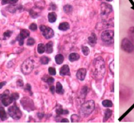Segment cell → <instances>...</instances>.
<instances>
[{"mask_svg": "<svg viewBox=\"0 0 134 129\" xmlns=\"http://www.w3.org/2000/svg\"><path fill=\"white\" fill-rule=\"evenodd\" d=\"M81 50L83 55L85 56L89 55V54L90 52L89 47H87L86 46H82L81 48Z\"/></svg>", "mask_w": 134, "mask_h": 129, "instance_id": "obj_29", "label": "cell"}, {"mask_svg": "<svg viewBox=\"0 0 134 129\" xmlns=\"http://www.w3.org/2000/svg\"><path fill=\"white\" fill-rule=\"evenodd\" d=\"M92 65L94 77L97 80H102L105 73V65L104 60L101 57L96 58L93 61Z\"/></svg>", "mask_w": 134, "mask_h": 129, "instance_id": "obj_1", "label": "cell"}, {"mask_svg": "<svg viewBox=\"0 0 134 129\" xmlns=\"http://www.w3.org/2000/svg\"><path fill=\"white\" fill-rule=\"evenodd\" d=\"M48 72L51 75H55L56 74V69L54 68L50 67L48 69Z\"/></svg>", "mask_w": 134, "mask_h": 129, "instance_id": "obj_34", "label": "cell"}, {"mask_svg": "<svg viewBox=\"0 0 134 129\" xmlns=\"http://www.w3.org/2000/svg\"><path fill=\"white\" fill-rule=\"evenodd\" d=\"M128 35L129 39L133 43H134V27H132L129 29Z\"/></svg>", "mask_w": 134, "mask_h": 129, "instance_id": "obj_24", "label": "cell"}, {"mask_svg": "<svg viewBox=\"0 0 134 129\" xmlns=\"http://www.w3.org/2000/svg\"><path fill=\"white\" fill-rule=\"evenodd\" d=\"M8 4V0H2V4L5 5Z\"/></svg>", "mask_w": 134, "mask_h": 129, "instance_id": "obj_45", "label": "cell"}, {"mask_svg": "<svg viewBox=\"0 0 134 129\" xmlns=\"http://www.w3.org/2000/svg\"><path fill=\"white\" fill-rule=\"evenodd\" d=\"M44 81H45V82H47L48 84L51 85L53 83L54 81V79L51 77H47V78Z\"/></svg>", "mask_w": 134, "mask_h": 129, "instance_id": "obj_33", "label": "cell"}, {"mask_svg": "<svg viewBox=\"0 0 134 129\" xmlns=\"http://www.w3.org/2000/svg\"><path fill=\"white\" fill-rule=\"evenodd\" d=\"M114 32L113 30H107L103 31L101 34V39L106 44H112L114 43Z\"/></svg>", "mask_w": 134, "mask_h": 129, "instance_id": "obj_3", "label": "cell"}, {"mask_svg": "<svg viewBox=\"0 0 134 129\" xmlns=\"http://www.w3.org/2000/svg\"><path fill=\"white\" fill-rule=\"evenodd\" d=\"M29 29H30L31 30H33V31H35L36 30H37V25L35 23H33L30 26H29Z\"/></svg>", "mask_w": 134, "mask_h": 129, "instance_id": "obj_38", "label": "cell"}, {"mask_svg": "<svg viewBox=\"0 0 134 129\" xmlns=\"http://www.w3.org/2000/svg\"><path fill=\"white\" fill-rule=\"evenodd\" d=\"M30 15L32 16L33 18H36L38 15V13L37 12H36L35 11H34L33 10H31L30 11Z\"/></svg>", "mask_w": 134, "mask_h": 129, "instance_id": "obj_36", "label": "cell"}, {"mask_svg": "<svg viewBox=\"0 0 134 129\" xmlns=\"http://www.w3.org/2000/svg\"><path fill=\"white\" fill-rule=\"evenodd\" d=\"M11 96L12 97L13 99V100L14 101V100H17L19 98V94L18 93H15L12 94L11 95Z\"/></svg>", "mask_w": 134, "mask_h": 129, "instance_id": "obj_37", "label": "cell"}, {"mask_svg": "<svg viewBox=\"0 0 134 129\" xmlns=\"http://www.w3.org/2000/svg\"><path fill=\"white\" fill-rule=\"evenodd\" d=\"M106 1H107L108 2H112L113 1V0H106Z\"/></svg>", "mask_w": 134, "mask_h": 129, "instance_id": "obj_47", "label": "cell"}, {"mask_svg": "<svg viewBox=\"0 0 134 129\" xmlns=\"http://www.w3.org/2000/svg\"><path fill=\"white\" fill-rule=\"evenodd\" d=\"M20 103L24 109L28 111H32L34 109V103L33 101L28 97L23 98L20 100Z\"/></svg>", "mask_w": 134, "mask_h": 129, "instance_id": "obj_7", "label": "cell"}, {"mask_svg": "<svg viewBox=\"0 0 134 129\" xmlns=\"http://www.w3.org/2000/svg\"><path fill=\"white\" fill-rule=\"evenodd\" d=\"M56 113L58 115H67L69 114V112L68 110H65L62 109L61 106L58 107L56 109Z\"/></svg>", "mask_w": 134, "mask_h": 129, "instance_id": "obj_25", "label": "cell"}, {"mask_svg": "<svg viewBox=\"0 0 134 129\" xmlns=\"http://www.w3.org/2000/svg\"><path fill=\"white\" fill-rule=\"evenodd\" d=\"M95 103L92 100L87 101L81 106L80 109V114L82 118L89 116L94 110Z\"/></svg>", "mask_w": 134, "mask_h": 129, "instance_id": "obj_2", "label": "cell"}, {"mask_svg": "<svg viewBox=\"0 0 134 129\" xmlns=\"http://www.w3.org/2000/svg\"><path fill=\"white\" fill-rule=\"evenodd\" d=\"M45 51V46L43 43H39L37 46V51L39 54L43 53Z\"/></svg>", "mask_w": 134, "mask_h": 129, "instance_id": "obj_28", "label": "cell"}, {"mask_svg": "<svg viewBox=\"0 0 134 129\" xmlns=\"http://www.w3.org/2000/svg\"><path fill=\"white\" fill-rule=\"evenodd\" d=\"M12 33H13V32L10 31V30H7V31H5L3 34L4 39H7L8 38H9L11 36Z\"/></svg>", "mask_w": 134, "mask_h": 129, "instance_id": "obj_32", "label": "cell"}, {"mask_svg": "<svg viewBox=\"0 0 134 129\" xmlns=\"http://www.w3.org/2000/svg\"><path fill=\"white\" fill-rule=\"evenodd\" d=\"M61 122H69V121L67 119H63L61 121Z\"/></svg>", "mask_w": 134, "mask_h": 129, "instance_id": "obj_46", "label": "cell"}, {"mask_svg": "<svg viewBox=\"0 0 134 129\" xmlns=\"http://www.w3.org/2000/svg\"><path fill=\"white\" fill-rule=\"evenodd\" d=\"M34 68V65L33 61L30 58H28L22 64V66H21V70L23 74L27 75L32 71Z\"/></svg>", "mask_w": 134, "mask_h": 129, "instance_id": "obj_4", "label": "cell"}, {"mask_svg": "<svg viewBox=\"0 0 134 129\" xmlns=\"http://www.w3.org/2000/svg\"><path fill=\"white\" fill-rule=\"evenodd\" d=\"M48 17L49 22L50 23H53L56 21L57 16L55 13H54V12H51V13H49Z\"/></svg>", "mask_w": 134, "mask_h": 129, "instance_id": "obj_17", "label": "cell"}, {"mask_svg": "<svg viewBox=\"0 0 134 129\" xmlns=\"http://www.w3.org/2000/svg\"><path fill=\"white\" fill-rule=\"evenodd\" d=\"M102 105L104 107H112L113 106V102L110 100L106 99L102 101Z\"/></svg>", "mask_w": 134, "mask_h": 129, "instance_id": "obj_27", "label": "cell"}, {"mask_svg": "<svg viewBox=\"0 0 134 129\" xmlns=\"http://www.w3.org/2000/svg\"><path fill=\"white\" fill-rule=\"evenodd\" d=\"M35 41L32 38H29L27 41V44L28 45H33L35 44Z\"/></svg>", "mask_w": 134, "mask_h": 129, "instance_id": "obj_35", "label": "cell"}, {"mask_svg": "<svg viewBox=\"0 0 134 129\" xmlns=\"http://www.w3.org/2000/svg\"><path fill=\"white\" fill-rule=\"evenodd\" d=\"M18 0H8V4H14L18 2Z\"/></svg>", "mask_w": 134, "mask_h": 129, "instance_id": "obj_40", "label": "cell"}, {"mask_svg": "<svg viewBox=\"0 0 134 129\" xmlns=\"http://www.w3.org/2000/svg\"><path fill=\"white\" fill-rule=\"evenodd\" d=\"M40 61L42 64H47L49 62V59L46 56H43L40 57Z\"/></svg>", "mask_w": 134, "mask_h": 129, "instance_id": "obj_30", "label": "cell"}, {"mask_svg": "<svg viewBox=\"0 0 134 129\" xmlns=\"http://www.w3.org/2000/svg\"><path fill=\"white\" fill-rule=\"evenodd\" d=\"M40 29L42 32V34L46 39H49L52 38L54 36V31L50 27L45 25H41L40 26Z\"/></svg>", "mask_w": 134, "mask_h": 129, "instance_id": "obj_9", "label": "cell"}, {"mask_svg": "<svg viewBox=\"0 0 134 129\" xmlns=\"http://www.w3.org/2000/svg\"><path fill=\"white\" fill-rule=\"evenodd\" d=\"M71 122H78L79 121L80 118L77 115H72L71 116Z\"/></svg>", "mask_w": 134, "mask_h": 129, "instance_id": "obj_31", "label": "cell"}, {"mask_svg": "<svg viewBox=\"0 0 134 129\" xmlns=\"http://www.w3.org/2000/svg\"><path fill=\"white\" fill-rule=\"evenodd\" d=\"M17 40L18 41L19 44L20 45H23L24 44V39H22L20 38V37L19 36V35L18 36V37H17Z\"/></svg>", "mask_w": 134, "mask_h": 129, "instance_id": "obj_39", "label": "cell"}, {"mask_svg": "<svg viewBox=\"0 0 134 129\" xmlns=\"http://www.w3.org/2000/svg\"><path fill=\"white\" fill-rule=\"evenodd\" d=\"M17 84L18 86H23V81L19 80L17 82Z\"/></svg>", "mask_w": 134, "mask_h": 129, "instance_id": "obj_41", "label": "cell"}, {"mask_svg": "<svg viewBox=\"0 0 134 129\" xmlns=\"http://www.w3.org/2000/svg\"><path fill=\"white\" fill-rule=\"evenodd\" d=\"M60 75L61 76H70V68L68 65H64L60 68Z\"/></svg>", "mask_w": 134, "mask_h": 129, "instance_id": "obj_12", "label": "cell"}, {"mask_svg": "<svg viewBox=\"0 0 134 129\" xmlns=\"http://www.w3.org/2000/svg\"><path fill=\"white\" fill-rule=\"evenodd\" d=\"M21 7L20 6H16L14 5L13 4H11V5L8 6L6 7L7 10L8 11H9L10 12H11V13H14L16 11V10L17 9H19Z\"/></svg>", "mask_w": 134, "mask_h": 129, "instance_id": "obj_23", "label": "cell"}, {"mask_svg": "<svg viewBox=\"0 0 134 129\" xmlns=\"http://www.w3.org/2000/svg\"><path fill=\"white\" fill-rule=\"evenodd\" d=\"M0 118L2 121H4L7 119V114L3 107H0Z\"/></svg>", "mask_w": 134, "mask_h": 129, "instance_id": "obj_22", "label": "cell"}, {"mask_svg": "<svg viewBox=\"0 0 134 129\" xmlns=\"http://www.w3.org/2000/svg\"><path fill=\"white\" fill-rule=\"evenodd\" d=\"M50 91L52 93V94H53L54 93V87L53 86H51V87H50Z\"/></svg>", "mask_w": 134, "mask_h": 129, "instance_id": "obj_43", "label": "cell"}, {"mask_svg": "<svg viewBox=\"0 0 134 129\" xmlns=\"http://www.w3.org/2000/svg\"><path fill=\"white\" fill-rule=\"evenodd\" d=\"M6 84V82H1V83H0V89H1L3 86L4 85H5Z\"/></svg>", "mask_w": 134, "mask_h": 129, "instance_id": "obj_44", "label": "cell"}, {"mask_svg": "<svg viewBox=\"0 0 134 129\" xmlns=\"http://www.w3.org/2000/svg\"><path fill=\"white\" fill-rule=\"evenodd\" d=\"M86 75V70L85 68L80 69L77 72L76 76L79 80L83 81L84 80Z\"/></svg>", "mask_w": 134, "mask_h": 129, "instance_id": "obj_11", "label": "cell"}, {"mask_svg": "<svg viewBox=\"0 0 134 129\" xmlns=\"http://www.w3.org/2000/svg\"><path fill=\"white\" fill-rule=\"evenodd\" d=\"M55 61L56 63L58 65L61 64L64 61V57L61 54H58L55 57Z\"/></svg>", "mask_w": 134, "mask_h": 129, "instance_id": "obj_20", "label": "cell"}, {"mask_svg": "<svg viewBox=\"0 0 134 129\" xmlns=\"http://www.w3.org/2000/svg\"><path fill=\"white\" fill-rule=\"evenodd\" d=\"M97 36L95 33H92L91 35L88 38V43L92 47H94L97 43Z\"/></svg>", "mask_w": 134, "mask_h": 129, "instance_id": "obj_13", "label": "cell"}, {"mask_svg": "<svg viewBox=\"0 0 134 129\" xmlns=\"http://www.w3.org/2000/svg\"><path fill=\"white\" fill-rule=\"evenodd\" d=\"M8 112L11 117L15 120H18L22 116V112L19 108L15 105L11 106L8 108Z\"/></svg>", "mask_w": 134, "mask_h": 129, "instance_id": "obj_5", "label": "cell"}, {"mask_svg": "<svg viewBox=\"0 0 134 129\" xmlns=\"http://www.w3.org/2000/svg\"><path fill=\"white\" fill-rule=\"evenodd\" d=\"M29 35H30V32H29V31L28 30L22 29L20 30V34L19 35L21 38L24 39L25 38H26L28 37H29Z\"/></svg>", "mask_w": 134, "mask_h": 129, "instance_id": "obj_19", "label": "cell"}, {"mask_svg": "<svg viewBox=\"0 0 134 129\" xmlns=\"http://www.w3.org/2000/svg\"><path fill=\"white\" fill-rule=\"evenodd\" d=\"M56 93L58 94H63L64 93V90L63 89L62 85L60 82H57L56 84Z\"/></svg>", "mask_w": 134, "mask_h": 129, "instance_id": "obj_21", "label": "cell"}, {"mask_svg": "<svg viewBox=\"0 0 134 129\" xmlns=\"http://www.w3.org/2000/svg\"><path fill=\"white\" fill-rule=\"evenodd\" d=\"M112 6L106 3H102L100 5V14L102 17H106L112 12Z\"/></svg>", "mask_w": 134, "mask_h": 129, "instance_id": "obj_10", "label": "cell"}, {"mask_svg": "<svg viewBox=\"0 0 134 129\" xmlns=\"http://www.w3.org/2000/svg\"><path fill=\"white\" fill-rule=\"evenodd\" d=\"M72 10H73V7L70 5L67 4L64 7V11L66 14H69L71 13Z\"/></svg>", "mask_w": 134, "mask_h": 129, "instance_id": "obj_26", "label": "cell"}, {"mask_svg": "<svg viewBox=\"0 0 134 129\" xmlns=\"http://www.w3.org/2000/svg\"><path fill=\"white\" fill-rule=\"evenodd\" d=\"M59 29L61 31H67L70 29V25L67 22H64L60 24L58 27Z\"/></svg>", "mask_w": 134, "mask_h": 129, "instance_id": "obj_15", "label": "cell"}, {"mask_svg": "<svg viewBox=\"0 0 134 129\" xmlns=\"http://www.w3.org/2000/svg\"><path fill=\"white\" fill-rule=\"evenodd\" d=\"M0 100L5 107L10 105L14 101L11 96H9V91L8 90H6L2 94L0 95Z\"/></svg>", "mask_w": 134, "mask_h": 129, "instance_id": "obj_8", "label": "cell"}, {"mask_svg": "<svg viewBox=\"0 0 134 129\" xmlns=\"http://www.w3.org/2000/svg\"><path fill=\"white\" fill-rule=\"evenodd\" d=\"M121 49L127 53H131L134 50V45L133 43L127 38L123 39L121 43Z\"/></svg>", "mask_w": 134, "mask_h": 129, "instance_id": "obj_6", "label": "cell"}, {"mask_svg": "<svg viewBox=\"0 0 134 129\" xmlns=\"http://www.w3.org/2000/svg\"><path fill=\"white\" fill-rule=\"evenodd\" d=\"M46 52L48 54H50L53 52V43L52 41H49L45 46Z\"/></svg>", "mask_w": 134, "mask_h": 129, "instance_id": "obj_16", "label": "cell"}, {"mask_svg": "<svg viewBox=\"0 0 134 129\" xmlns=\"http://www.w3.org/2000/svg\"><path fill=\"white\" fill-rule=\"evenodd\" d=\"M31 85L29 84H27L26 85V88H25V90H28L29 92L31 91Z\"/></svg>", "mask_w": 134, "mask_h": 129, "instance_id": "obj_42", "label": "cell"}, {"mask_svg": "<svg viewBox=\"0 0 134 129\" xmlns=\"http://www.w3.org/2000/svg\"><path fill=\"white\" fill-rule=\"evenodd\" d=\"M112 111L111 110L107 109L105 110L103 121L106 122V121H107L108 120V119L112 116Z\"/></svg>", "mask_w": 134, "mask_h": 129, "instance_id": "obj_18", "label": "cell"}, {"mask_svg": "<svg viewBox=\"0 0 134 129\" xmlns=\"http://www.w3.org/2000/svg\"><path fill=\"white\" fill-rule=\"evenodd\" d=\"M80 57V56L79 55V54L77 53H72L69 56V60L70 62H73L78 61Z\"/></svg>", "mask_w": 134, "mask_h": 129, "instance_id": "obj_14", "label": "cell"}]
</instances>
